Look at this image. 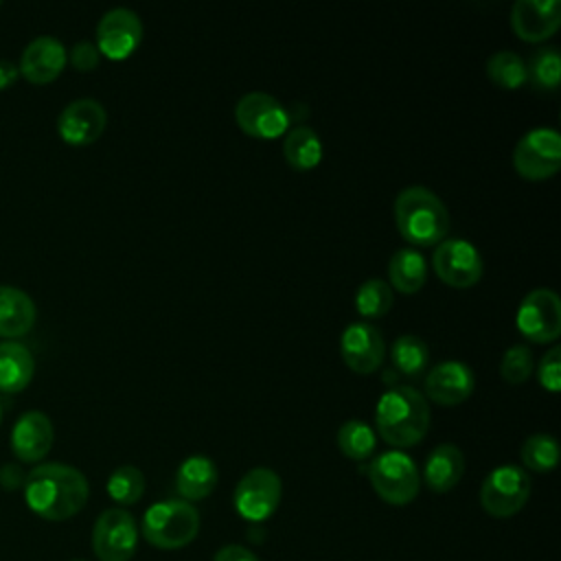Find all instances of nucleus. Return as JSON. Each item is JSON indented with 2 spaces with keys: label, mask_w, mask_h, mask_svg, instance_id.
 Masks as SVG:
<instances>
[{
  "label": "nucleus",
  "mask_w": 561,
  "mask_h": 561,
  "mask_svg": "<svg viewBox=\"0 0 561 561\" xmlns=\"http://www.w3.org/2000/svg\"><path fill=\"white\" fill-rule=\"evenodd\" d=\"M537 377L539 383L550 392H557L561 388V346H552L543 353L537 366Z\"/></svg>",
  "instance_id": "34"
},
{
  "label": "nucleus",
  "mask_w": 561,
  "mask_h": 561,
  "mask_svg": "<svg viewBox=\"0 0 561 561\" xmlns=\"http://www.w3.org/2000/svg\"><path fill=\"white\" fill-rule=\"evenodd\" d=\"M0 7H2V2H0Z\"/></svg>",
  "instance_id": "41"
},
{
  "label": "nucleus",
  "mask_w": 561,
  "mask_h": 561,
  "mask_svg": "<svg viewBox=\"0 0 561 561\" xmlns=\"http://www.w3.org/2000/svg\"><path fill=\"white\" fill-rule=\"evenodd\" d=\"M530 495V478L517 465L491 469L480 486V504L493 517H513L524 508Z\"/></svg>",
  "instance_id": "6"
},
{
  "label": "nucleus",
  "mask_w": 561,
  "mask_h": 561,
  "mask_svg": "<svg viewBox=\"0 0 561 561\" xmlns=\"http://www.w3.org/2000/svg\"><path fill=\"white\" fill-rule=\"evenodd\" d=\"M394 302V296H392V287L379 278V276H373V278H366L357 291H355V309L359 316H364L366 320L370 318H381L390 311Z\"/></svg>",
  "instance_id": "29"
},
{
  "label": "nucleus",
  "mask_w": 561,
  "mask_h": 561,
  "mask_svg": "<svg viewBox=\"0 0 561 561\" xmlns=\"http://www.w3.org/2000/svg\"><path fill=\"white\" fill-rule=\"evenodd\" d=\"M68 61V50L55 35H37L20 55V77L31 83H48L57 79Z\"/></svg>",
  "instance_id": "16"
},
{
  "label": "nucleus",
  "mask_w": 561,
  "mask_h": 561,
  "mask_svg": "<svg viewBox=\"0 0 561 561\" xmlns=\"http://www.w3.org/2000/svg\"><path fill=\"white\" fill-rule=\"evenodd\" d=\"M476 388L473 370L460 359H445L425 375V392L440 405L462 403Z\"/></svg>",
  "instance_id": "17"
},
{
  "label": "nucleus",
  "mask_w": 561,
  "mask_h": 561,
  "mask_svg": "<svg viewBox=\"0 0 561 561\" xmlns=\"http://www.w3.org/2000/svg\"><path fill=\"white\" fill-rule=\"evenodd\" d=\"M35 373V359L31 351L15 342H0V390L2 392H20L24 390Z\"/></svg>",
  "instance_id": "23"
},
{
  "label": "nucleus",
  "mask_w": 561,
  "mask_h": 561,
  "mask_svg": "<svg viewBox=\"0 0 561 561\" xmlns=\"http://www.w3.org/2000/svg\"><path fill=\"white\" fill-rule=\"evenodd\" d=\"M561 79V57L554 46H541L530 53L526 61V81L537 90H557Z\"/></svg>",
  "instance_id": "27"
},
{
  "label": "nucleus",
  "mask_w": 561,
  "mask_h": 561,
  "mask_svg": "<svg viewBox=\"0 0 561 561\" xmlns=\"http://www.w3.org/2000/svg\"><path fill=\"white\" fill-rule=\"evenodd\" d=\"M486 77L504 90L526 83V61L515 50H497L486 59Z\"/></svg>",
  "instance_id": "30"
},
{
  "label": "nucleus",
  "mask_w": 561,
  "mask_h": 561,
  "mask_svg": "<svg viewBox=\"0 0 561 561\" xmlns=\"http://www.w3.org/2000/svg\"><path fill=\"white\" fill-rule=\"evenodd\" d=\"M24 480H26V473L20 465L15 462H4L0 467V486L7 489V491H15L20 486H24Z\"/></svg>",
  "instance_id": "36"
},
{
  "label": "nucleus",
  "mask_w": 561,
  "mask_h": 561,
  "mask_svg": "<svg viewBox=\"0 0 561 561\" xmlns=\"http://www.w3.org/2000/svg\"><path fill=\"white\" fill-rule=\"evenodd\" d=\"M138 546V526L129 511L107 508L92 528V550L99 561H129Z\"/></svg>",
  "instance_id": "10"
},
{
  "label": "nucleus",
  "mask_w": 561,
  "mask_h": 561,
  "mask_svg": "<svg viewBox=\"0 0 561 561\" xmlns=\"http://www.w3.org/2000/svg\"><path fill=\"white\" fill-rule=\"evenodd\" d=\"M436 276L451 287H471L482 276L480 250L462 237H445L432 254Z\"/></svg>",
  "instance_id": "12"
},
{
  "label": "nucleus",
  "mask_w": 561,
  "mask_h": 561,
  "mask_svg": "<svg viewBox=\"0 0 561 561\" xmlns=\"http://www.w3.org/2000/svg\"><path fill=\"white\" fill-rule=\"evenodd\" d=\"M533 353L526 344H513L504 351L502 362H500V373L504 377V381L517 386L522 381H526L533 373Z\"/></svg>",
  "instance_id": "33"
},
{
  "label": "nucleus",
  "mask_w": 561,
  "mask_h": 561,
  "mask_svg": "<svg viewBox=\"0 0 561 561\" xmlns=\"http://www.w3.org/2000/svg\"><path fill=\"white\" fill-rule=\"evenodd\" d=\"M390 359L401 375L416 377L427 368L430 362L427 342L414 333H403L392 342Z\"/></svg>",
  "instance_id": "26"
},
{
  "label": "nucleus",
  "mask_w": 561,
  "mask_h": 561,
  "mask_svg": "<svg viewBox=\"0 0 561 561\" xmlns=\"http://www.w3.org/2000/svg\"><path fill=\"white\" fill-rule=\"evenodd\" d=\"M105 125H107V112L92 96H81L70 101L57 116V131L61 140L77 147L94 142L105 131Z\"/></svg>",
  "instance_id": "15"
},
{
  "label": "nucleus",
  "mask_w": 561,
  "mask_h": 561,
  "mask_svg": "<svg viewBox=\"0 0 561 561\" xmlns=\"http://www.w3.org/2000/svg\"><path fill=\"white\" fill-rule=\"evenodd\" d=\"M0 421H2V408H0Z\"/></svg>",
  "instance_id": "39"
},
{
  "label": "nucleus",
  "mask_w": 561,
  "mask_h": 561,
  "mask_svg": "<svg viewBox=\"0 0 561 561\" xmlns=\"http://www.w3.org/2000/svg\"><path fill=\"white\" fill-rule=\"evenodd\" d=\"M37 309L33 298L13 285H0V337L15 340L31 331Z\"/></svg>",
  "instance_id": "21"
},
{
  "label": "nucleus",
  "mask_w": 561,
  "mask_h": 561,
  "mask_svg": "<svg viewBox=\"0 0 561 561\" xmlns=\"http://www.w3.org/2000/svg\"><path fill=\"white\" fill-rule=\"evenodd\" d=\"M142 493H145V476L138 467L121 465L110 473L107 495L114 502L129 506V504H136L142 497Z\"/></svg>",
  "instance_id": "32"
},
{
  "label": "nucleus",
  "mask_w": 561,
  "mask_h": 561,
  "mask_svg": "<svg viewBox=\"0 0 561 561\" xmlns=\"http://www.w3.org/2000/svg\"><path fill=\"white\" fill-rule=\"evenodd\" d=\"M377 445L375 430L362 419H348L337 430V447L351 460H366Z\"/></svg>",
  "instance_id": "28"
},
{
  "label": "nucleus",
  "mask_w": 561,
  "mask_h": 561,
  "mask_svg": "<svg viewBox=\"0 0 561 561\" xmlns=\"http://www.w3.org/2000/svg\"><path fill=\"white\" fill-rule=\"evenodd\" d=\"M75 561H83V559H75Z\"/></svg>",
  "instance_id": "40"
},
{
  "label": "nucleus",
  "mask_w": 561,
  "mask_h": 561,
  "mask_svg": "<svg viewBox=\"0 0 561 561\" xmlns=\"http://www.w3.org/2000/svg\"><path fill=\"white\" fill-rule=\"evenodd\" d=\"M388 285L401 294L419 291L427 280V261L416 248H399L388 261Z\"/></svg>",
  "instance_id": "24"
},
{
  "label": "nucleus",
  "mask_w": 561,
  "mask_h": 561,
  "mask_svg": "<svg viewBox=\"0 0 561 561\" xmlns=\"http://www.w3.org/2000/svg\"><path fill=\"white\" fill-rule=\"evenodd\" d=\"M283 482L270 467L250 469L234 486V508L248 522H265L280 504Z\"/></svg>",
  "instance_id": "9"
},
{
  "label": "nucleus",
  "mask_w": 561,
  "mask_h": 561,
  "mask_svg": "<svg viewBox=\"0 0 561 561\" xmlns=\"http://www.w3.org/2000/svg\"><path fill=\"white\" fill-rule=\"evenodd\" d=\"M465 473V456L458 445L440 443L436 445L423 465V480L436 493L451 491Z\"/></svg>",
  "instance_id": "20"
},
{
  "label": "nucleus",
  "mask_w": 561,
  "mask_h": 561,
  "mask_svg": "<svg viewBox=\"0 0 561 561\" xmlns=\"http://www.w3.org/2000/svg\"><path fill=\"white\" fill-rule=\"evenodd\" d=\"M375 423L381 438L392 447H412L427 434L430 403L412 386H392L377 401Z\"/></svg>",
  "instance_id": "2"
},
{
  "label": "nucleus",
  "mask_w": 561,
  "mask_h": 561,
  "mask_svg": "<svg viewBox=\"0 0 561 561\" xmlns=\"http://www.w3.org/2000/svg\"><path fill=\"white\" fill-rule=\"evenodd\" d=\"M142 39V22L129 7L105 11L96 24V48L107 59L129 57Z\"/></svg>",
  "instance_id": "13"
},
{
  "label": "nucleus",
  "mask_w": 561,
  "mask_h": 561,
  "mask_svg": "<svg viewBox=\"0 0 561 561\" xmlns=\"http://www.w3.org/2000/svg\"><path fill=\"white\" fill-rule=\"evenodd\" d=\"M237 125L252 138H278L289 127V112L285 105L261 90L245 92L234 105Z\"/></svg>",
  "instance_id": "11"
},
{
  "label": "nucleus",
  "mask_w": 561,
  "mask_h": 561,
  "mask_svg": "<svg viewBox=\"0 0 561 561\" xmlns=\"http://www.w3.org/2000/svg\"><path fill=\"white\" fill-rule=\"evenodd\" d=\"M55 430L42 410L20 414L11 430V449L22 462H39L53 447Z\"/></svg>",
  "instance_id": "19"
},
{
  "label": "nucleus",
  "mask_w": 561,
  "mask_h": 561,
  "mask_svg": "<svg viewBox=\"0 0 561 561\" xmlns=\"http://www.w3.org/2000/svg\"><path fill=\"white\" fill-rule=\"evenodd\" d=\"M394 224L408 243L436 245L449 232V210L432 188L412 184L394 199Z\"/></svg>",
  "instance_id": "3"
},
{
  "label": "nucleus",
  "mask_w": 561,
  "mask_h": 561,
  "mask_svg": "<svg viewBox=\"0 0 561 561\" xmlns=\"http://www.w3.org/2000/svg\"><path fill=\"white\" fill-rule=\"evenodd\" d=\"M18 79H20L18 64H13L11 59H0V90L11 88Z\"/></svg>",
  "instance_id": "38"
},
{
  "label": "nucleus",
  "mask_w": 561,
  "mask_h": 561,
  "mask_svg": "<svg viewBox=\"0 0 561 561\" xmlns=\"http://www.w3.org/2000/svg\"><path fill=\"white\" fill-rule=\"evenodd\" d=\"M340 353L351 370L368 375L381 366L386 342L375 324L368 320H355L346 324L340 335Z\"/></svg>",
  "instance_id": "14"
},
{
  "label": "nucleus",
  "mask_w": 561,
  "mask_h": 561,
  "mask_svg": "<svg viewBox=\"0 0 561 561\" xmlns=\"http://www.w3.org/2000/svg\"><path fill=\"white\" fill-rule=\"evenodd\" d=\"M213 561H259V557L252 550H248L245 546L230 543V546H221L215 552Z\"/></svg>",
  "instance_id": "37"
},
{
  "label": "nucleus",
  "mask_w": 561,
  "mask_h": 561,
  "mask_svg": "<svg viewBox=\"0 0 561 561\" xmlns=\"http://www.w3.org/2000/svg\"><path fill=\"white\" fill-rule=\"evenodd\" d=\"M199 533V513L191 502L164 500L151 504L142 515V537L160 548L175 550L188 546Z\"/></svg>",
  "instance_id": "4"
},
{
  "label": "nucleus",
  "mask_w": 561,
  "mask_h": 561,
  "mask_svg": "<svg viewBox=\"0 0 561 561\" xmlns=\"http://www.w3.org/2000/svg\"><path fill=\"white\" fill-rule=\"evenodd\" d=\"M515 324L524 337L546 344L561 333V300L550 287L530 289L515 313Z\"/></svg>",
  "instance_id": "8"
},
{
  "label": "nucleus",
  "mask_w": 561,
  "mask_h": 561,
  "mask_svg": "<svg viewBox=\"0 0 561 561\" xmlns=\"http://www.w3.org/2000/svg\"><path fill=\"white\" fill-rule=\"evenodd\" d=\"M519 456H522V462L526 465V469L543 473V471H550V469L557 467V462H559V443L552 434L537 432V434H530L522 443Z\"/></svg>",
  "instance_id": "31"
},
{
  "label": "nucleus",
  "mask_w": 561,
  "mask_h": 561,
  "mask_svg": "<svg viewBox=\"0 0 561 561\" xmlns=\"http://www.w3.org/2000/svg\"><path fill=\"white\" fill-rule=\"evenodd\" d=\"M26 506L50 522H64L77 515L90 495L85 476L64 462H44L33 467L24 480Z\"/></svg>",
  "instance_id": "1"
},
{
  "label": "nucleus",
  "mask_w": 561,
  "mask_h": 561,
  "mask_svg": "<svg viewBox=\"0 0 561 561\" xmlns=\"http://www.w3.org/2000/svg\"><path fill=\"white\" fill-rule=\"evenodd\" d=\"M322 153H324L322 140L318 131L311 129L309 125H294L283 140V156L287 164L298 171H307L320 164Z\"/></svg>",
  "instance_id": "25"
},
{
  "label": "nucleus",
  "mask_w": 561,
  "mask_h": 561,
  "mask_svg": "<svg viewBox=\"0 0 561 561\" xmlns=\"http://www.w3.org/2000/svg\"><path fill=\"white\" fill-rule=\"evenodd\" d=\"M561 24L559 0H517L511 9V26L524 42H543Z\"/></svg>",
  "instance_id": "18"
},
{
  "label": "nucleus",
  "mask_w": 561,
  "mask_h": 561,
  "mask_svg": "<svg viewBox=\"0 0 561 561\" xmlns=\"http://www.w3.org/2000/svg\"><path fill=\"white\" fill-rule=\"evenodd\" d=\"M368 480L375 493L388 504H410L421 486L416 462L403 449H390L375 456L368 465Z\"/></svg>",
  "instance_id": "5"
},
{
  "label": "nucleus",
  "mask_w": 561,
  "mask_h": 561,
  "mask_svg": "<svg viewBox=\"0 0 561 561\" xmlns=\"http://www.w3.org/2000/svg\"><path fill=\"white\" fill-rule=\"evenodd\" d=\"M217 465L204 454H193L184 458L175 471V489L180 497L191 504L210 495L217 486Z\"/></svg>",
  "instance_id": "22"
},
{
  "label": "nucleus",
  "mask_w": 561,
  "mask_h": 561,
  "mask_svg": "<svg viewBox=\"0 0 561 561\" xmlns=\"http://www.w3.org/2000/svg\"><path fill=\"white\" fill-rule=\"evenodd\" d=\"M513 167L526 180L552 178L561 167V134L554 127L528 129L513 149Z\"/></svg>",
  "instance_id": "7"
},
{
  "label": "nucleus",
  "mask_w": 561,
  "mask_h": 561,
  "mask_svg": "<svg viewBox=\"0 0 561 561\" xmlns=\"http://www.w3.org/2000/svg\"><path fill=\"white\" fill-rule=\"evenodd\" d=\"M68 59H70V64H72L77 70L90 72V70H94V68L99 66L101 53H99V48H96L94 42L81 39V42H77V44L70 48Z\"/></svg>",
  "instance_id": "35"
}]
</instances>
